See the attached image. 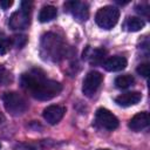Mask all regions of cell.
<instances>
[{
    "mask_svg": "<svg viewBox=\"0 0 150 150\" xmlns=\"http://www.w3.org/2000/svg\"><path fill=\"white\" fill-rule=\"evenodd\" d=\"M98 150H108V149H98Z\"/></svg>",
    "mask_w": 150,
    "mask_h": 150,
    "instance_id": "cb8c5ba5",
    "label": "cell"
},
{
    "mask_svg": "<svg viewBox=\"0 0 150 150\" xmlns=\"http://www.w3.org/2000/svg\"><path fill=\"white\" fill-rule=\"evenodd\" d=\"M41 55L52 61H59L63 55L66 47L62 40L53 33H47L41 39Z\"/></svg>",
    "mask_w": 150,
    "mask_h": 150,
    "instance_id": "7a4b0ae2",
    "label": "cell"
},
{
    "mask_svg": "<svg viewBox=\"0 0 150 150\" xmlns=\"http://www.w3.org/2000/svg\"><path fill=\"white\" fill-rule=\"evenodd\" d=\"M64 11L70 13L80 22H83L89 18L88 5L81 1H67L64 4Z\"/></svg>",
    "mask_w": 150,
    "mask_h": 150,
    "instance_id": "52a82bcc",
    "label": "cell"
},
{
    "mask_svg": "<svg viewBox=\"0 0 150 150\" xmlns=\"http://www.w3.org/2000/svg\"><path fill=\"white\" fill-rule=\"evenodd\" d=\"M149 125V114L146 111H141L137 112L136 115H134L129 123L128 127L132 130V131H141L143 129H145Z\"/></svg>",
    "mask_w": 150,
    "mask_h": 150,
    "instance_id": "30bf717a",
    "label": "cell"
},
{
    "mask_svg": "<svg viewBox=\"0 0 150 150\" xmlns=\"http://www.w3.org/2000/svg\"><path fill=\"white\" fill-rule=\"evenodd\" d=\"M0 149H1V144H0Z\"/></svg>",
    "mask_w": 150,
    "mask_h": 150,
    "instance_id": "d4e9b609",
    "label": "cell"
},
{
    "mask_svg": "<svg viewBox=\"0 0 150 150\" xmlns=\"http://www.w3.org/2000/svg\"><path fill=\"white\" fill-rule=\"evenodd\" d=\"M120 19V9L115 6H103L101 7L95 15V21L98 27L103 29L112 28Z\"/></svg>",
    "mask_w": 150,
    "mask_h": 150,
    "instance_id": "277c9868",
    "label": "cell"
},
{
    "mask_svg": "<svg viewBox=\"0 0 150 150\" xmlns=\"http://www.w3.org/2000/svg\"><path fill=\"white\" fill-rule=\"evenodd\" d=\"M135 82V79L132 75L130 74H124V75H120L115 79V84L117 88H121V89H125L128 87H130L132 83Z\"/></svg>",
    "mask_w": 150,
    "mask_h": 150,
    "instance_id": "2e32d148",
    "label": "cell"
},
{
    "mask_svg": "<svg viewBox=\"0 0 150 150\" xmlns=\"http://www.w3.org/2000/svg\"><path fill=\"white\" fill-rule=\"evenodd\" d=\"M66 112V108L62 105H57V104H53V105H48L47 108L43 109L42 116L43 118L52 125L59 123L62 117L64 116Z\"/></svg>",
    "mask_w": 150,
    "mask_h": 150,
    "instance_id": "9c48e42d",
    "label": "cell"
},
{
    "mask_svg": "<svg viewBox=\"0 0 150 150\" xmlns=\"http://www.w3.org/2000/svg\"><path fill=\"white\" fill-rule=\"evenodd\" d=\"M12 5H13V1H11V0H7V1L1 0V1H0V7H1L2 9H7V8H9Z\"/></svg>",
    "mask_w": 150,
    "mask_h": 150,
    "instance_id": "7402d4cb",
    "label": "cell"
},
{
    "mask_svg": "<svg viewBox=\"0 0 150 150\" xmlns=\"http://www.w3.org/2000/svg\"><path fill=\"white\" fill-rule=\"evenodd\" d=\"M127 64H128V62H127L125 57L118 56V55L110 56L109 59H107L103 62V67L108 71H120V70H123L127 67Z\"/></svg>",
    "mask_w": 150,
    "mask_h": 150,
    "instance_id": "7c38bea8",
    "label": "cell"
},
{
    "mask_svg": "<svg viewBox=\"0 0 150 150\" xmlns=\"http://www.w3.org/2000/svg\"><path fill=\"white\" fill-rule=\"evenodd\" d=\"M12 47L11 38H0V55H5Z\"/></svg>",
    "mask_w": 150,
    "mask_h": 150,
    "instance_id": "d6986e66",
    "label": "cell"
},
{
    "mask_svg": "<svg viewBox=\"0 0 150 150\" xmlns=\"http://www.w3.org/2000/svg\"><path fill=\"white\" fill-rule=\"evenodd\" d=\"M144 26H145V22L143 21V19L138 16H129L125 21V28L129 32H138Z\"/></svg>",
    "mask_w": 150,
    "mask_h": 150,
    "instance_id": "9a60e30c",
    "label": "cell"
},
{
    "mask_svg": "<svg viewBox=\"0 0 150 150\" xmlns=\"http://www.w3.org/2000/svg\"><path fill=\"white\" fill-rule=\"evenodd\" d=\"M135 8H136V12L139 13L141 15H145V16L149 15V6L148 5H138Z\"/></svg>",
    "mask_w": 150,
    "mask_h": 150,
    "instance_id": "44dd1931",
    "label": "cell"
},
{
    "mask_svg": "<svg viewBox=\"0 0 150 150\" xmlns=\"http://www.w3.org/2000/svg\"><path fill=\"white\" fill-rule=\"evenodd\" d=\"M1 122H2V117L0 116V123H1Z\"/></svg>",
    "mask_w": 150,
    "mask_h": 150,
    "instance_id": "603a6c76",
    "label": "cell"
},
{
    "mask_svg": "<svg viewBox=\"0 0 150 150\" xmlns=\"http://www.w3.org/2000/svg\"><path fill=\"white\" fill-rule=\"evenodd\" d=\"M27 36L25 34H16V35H13L11 38V42H12V46L16 47V48H22L26 46L27 43Z\"/></svg>",
    "mask_w": 150,
    "mask_h": 150,
    "instance_id": "e0dca14e",
    "label": "cell"
},
{
    "mask_svg": "<svg viewBox=\"0 0 150 150\" xmlns=\"http://www.w3.org/2000/svg\"><path fill=\"white\" fill-rule=\"evenodd\" d=\"M104 55H105V50L104 49H101V48L91 49V48L87 47V49L83 52V59L86 57L88 60V62L90 64H94V66L101 64L103 62Z\"/></svg>",
    "mask_w": 150,
    "mask_h": 150,
    "instance_id": "4fadbf2b",
    "label": "cell"
},
{
    "mask_svg": "<svg viewBox=\"0 0 150 150\" xmlns=\"http://www.w3.org/2000/svg\"><path fill=\"white\" fill-rule=\"evenodd\" d=\"M57 15V9L56 7L52 6V5H47L43 6L39 13V21L40 22H48L52 21L53 19H55Z\"/></svg>",
    "mask_w": 150,
    "mask_h": 150,
    "instance_id": "5bb4252c",
    "label": "cell"
},
{
    "mask_svg": "<svg viewBox=\"0 0 150 150\" xmlns=\"http://www.w3.org/2000/svg\"><path fill=\"white\" fill-rule=\"evenodd\" d=\"M136 71H137L138 75H141L143 77H148L149 71H150L149 63H141V64H138L137 68H136Z\"/></svg>",
    "mask_w": 150,
    "mask_h": 150,
    "instance_id": "ffe728a7",
    "label": "cell"
},
{
    "mask_svg": "<svg viewBox=\"0 0 150 150\" xmlns=\"http://www.w3.org/2000/svg\"><path fill=\"white\" fill-rule=\"evenodd\" d=\"M8 23L12 29H25L30 23V13L19 9L11 15Z\"/></svg>",
    "mask_w": 150,
    "mask_h": 150,
    "instance_id": "ba28073f",
    "label": "cell"
},
{
    "mask_svg": "<svg viewBox=\"0 0 150 150\" xmlns=\"http://www.w3.org/2000/svg\"><path fill=\"white\" fill-rule=\"evenodd\" d=\"M13 81V75L7 69L0 70V86H8Z\"/></svg>",
    "mask_w": 150,
    "mask_h": 150,
    "instance_id": "ac0fdd59",
    "label": "cell"
},
{
    "mask_svg": "<svg viewBox=\"0 0 150 150\" xmlns=\"http://www.w3.org/2000/svg\"><path fill=\"white\" fill-rule=\"evenodd\" d=\"M2 103L7 112L12 116H20L28 109L26 98L16 91H7L2 95Z\"/></svg>",
    "mask_w": 150,
    "mask_h": 150,
    "instance_id": "3957f363",
    "label": "cell"
},
{
    "mask_svg": "<svg viewBox=\"0 0 150 150\" xmlns=\"http://www.w3.org/2000/svg\"><path fill=\"white\" fill-rule=\"evenodd\" d=\"M142 100V94L139 91H128L121 94L115 98V102L121 107H130L137 104Z\"/></svg>",
    "mask_w": 150,
    "mask_h": 150,
    "instance_id": "8fae6325",
    "label": "cell"
},
{
    "mask_svg": "<svg viewBox=\"0 0 150 150\" xmlns=\"http://www.w3.org/2000/svg\"><path fill=\"white\" fill-rule=\"evenodd\" d=\"M95 121L100 127L107 130H115L116 128H118V124H120L118 118L105 108H98L96 110Z\"/></svg>",
    "mask_w": 150,
    "mask_h": 150,
    "instance_id": "8992f818",
    "label": "cell"
},
{
    "mask_svg": "<svg viewBox=\"0 0 150 150\" xmlns=\"http://www.w3.org/2000/svg\"><path fill=\"white\" fill-rule=\"evenodd\" d=\"M103 81V75L96 70H91L89 71L82 83V93L87 96V97H91L97 89L100 88L101 83Z\"/></svg>",
    "mask_w": 150,
    "mask_h": 150,
    "instance_id": "5b68a950",
    "label": "cell"
},
{
    "mask_svg": "<svg viewBox=\"0 0 150 150\" xmlns=\"http://www.w3.org/2000/svg\"><path fill=\"white\" fill-rule=\"evenodd\" d=\"M21 87L39 101H48L57 96L62 90V84L57 81L46 79L41 69H33L21 75Z\"/></svg>",
    "mask_w": 150,
    "mask_h": 150,
    "instance_id": "6da1fadb",
    "label": "cell"
}]
</instances>
